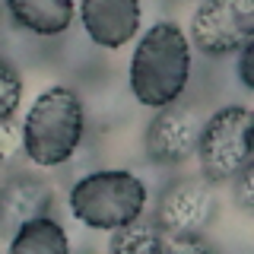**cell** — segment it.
I'll use <instances>...</instances> for the list:
<instances>
[{
  "mask_svg": "<svg viewBox=\"0 0 254 254\" xmlns=\"http://www.w3.org/2000/svg\"><path fill=\"white\" fill-rule=\"evenodd\" d=\"M190 79V45L178 22H156L140 38L130 61V92L140 105L162 108L178 102Z\"/></svg>",
  "mask_w": 254,
  "mask_h": 254,
  "instance_id": "6da1fadb",
  "label": "cell"
},
{
  "mask_svg": "<svg viewBox=\"0 0 254 254\" xmlns=\"http://www.w3.org/2000/svg\"><path fill=\"white\" fill-rule=\"evenodd\" d=\"M22 130L26 159L42 169L64 165L76 156L86 133V111L83 102L67 86H51L32 102Z\"/></svg>",
  "mask_w": 254,
  "mask_h": 254,
  "instance_id": "7a4b0ae2",
  "label": "cell"
},
{
  "mask_svg": "<svg viewBox=\"0 0 254 254\" xmlns=\"http://www.w3.org/2000/svg\"><path fill=\"white\" fill-rule=\"evenodd\" d=\"M146 188L133 172H89L70 188V213L89 229H121L143 216Z\"/></svg>",
  "mask_w": 254,
  "mask_h": 254,
  "instance_id": "3957f363",
  "label": "cell"
},
{
  "mask_svg": "<svg viewBox=\"0 0 254 254\" xmlns=\"http://www.w3.org/2000/svg\"><path fill=\"white\" fill-rule=\"evenodd\" d=\"M251 111L242 105H226L216 115H210L200 127L197 137V162H200V175L213 185H222L242 165L251 162Z\"/></svg>",
  "mask_w": 254,
  "mask_h": 254,
  "instance_id": "277c9868",
  "label": "cell"
},
{
  "mask_svg": "<svg viewBox=\"0 0 254 254\" xmlns=\"http://www.w3.org/2000/svg\"><path fill=\"white\" fill-rule=\"evenodd\" d=\"M254 38V0H200L190 19V42L197 51L222 58Z\"/></svg>",
  "mask_w": 254,
  "mask_h": 254,
  "instance_id": "5b68a950",
  "label": "cell"
},
{
  "mask_svg": "<svg viewBox=\"0 0 254 254\" xmlns=\"http://www.w3.org/2000/svg\"><path fill=\"white\" fill-rule=\"evenodd\" d=\"M219 210V194L216 185L200 178H181L165 188L156 206V226L162 235H178V232H206L210 222L216 219Z\"/></svg>",
  "mask_w": 254,
  "mask_h": 254,
  "instance_id": "8992f818",
  "label": "cell"
},
{
  "mask_svg": "<svg viewBox=\"0 0 254 254\" xmlns=\"http://www.w3.org/2000/svg\"><path fill=\"white\" fill-rule=\"evenodd\" d=\"M203 118L194 105L185 102H169L159 108V115L146 124V156L162 165H181L194 156L197 137H200Z\"/></svg>",
  "mask_w": 254,
  "mask_h": 254,
  "instance_id": "52a82bcc",
  "label": "cell"
},
{
  "mask_svg": "<svg viewBox=\"0 0 254 254\" xmlns=\"http://www.w3.org/2000/svg\"><path fill=\"white\" fill-rule=\"evenodd\" d=\"M54 206V188L51 181L38 178L26 169L10 172L6 178H0V226L16 232L22 222L48 216Z\"/></svg>",
  "mask_w": 254,
  "mask_h": 254,
  "instance_id": "ba28073f",
  "label": "cell"
},
{
  "mask_svg": "<svg viewBox=\"0 0 254 254\" xmlns=\"http://www.w3.org/2000/svg\"><path fill=\"white\" fill-rule=\"evenodd\" d=\"M79 22L99 48H121L140 29V0H79Z\"/></svg>",
  "mask_w": 254,
  "mask_h": 254,
  "instance_id": "9c48e42d",
  "label": "cell"
},
{
  "mask_svg": "<svg viewBox=\"0 0 254 254\" xmlns=\"http://www.w3.org/2000/svg\"><path fill=\"white\" fill-rule=\"evenodd\" d=\"M6 13L22 32L32 35H61L73 22V0H3Z\"/></svg>",
  "mask_w": 254,
  "mask_h": 254,
  "instance_id": "30bf717a",
  "label": "cell"
},
{
  "mask_svg": "<svg viewBox=\"0 0 254 254\" xmlns=\"http://www.w3.org/2000/svg\"><path fill=\"white\" fill-rule=\"evenodd\" d=\"M67 248H70L67 232L51 216H35V219L22 222L13 232V242H10L13 254H64Z\"/></svg>",
  "mask_w": 254,
  "mask_h": 254,
  "instance_id": "8fae6325",
  "label": "cell"
},
{
  "mask_svg": "<svg viewBox=\"0 0 254 254\" xmlns=\"http://www.w3.org/2000/svg\"><path fill=\"white\" fill-rule=\"evenodd\" d=\"M108 251L115 254H156L162 251V229L156 226V219H130L121 229H111Z\"/></svg>",
  "mask_w": 254,
  "mask_h": 254,
  "instance_id": "7c38bea8",
  "label": "cell"
},
{
  "mask_svg": "<svg viewBox=\"0 0 254 254\" xmlns=\"http://www.w3.org/2000/svg\"><path fill=\"white\" fill-rule=\"evenodd\" d=\"M26 165V149H22V130L10 121H0V178L10 172H19Z\"/></svg>",
  "mask_w": 254,
  "mask_h": 254,
  "instance_id": "4fadbf2b",
  "label": "cell"
},
{
  "mask_svg": "<svg viewBox=\"0 0 254 254\" xmlns=\"http://www.w3.org/2000/svg\"><path fill=\"white\" fill-rule=\"evenodd\" d=\"M19 99H22V79H19V70L13 67L10 61L0 58V121H10L19 108Z\"/></svg>",
  "mask_w": 254,
  "mask_h": 254,
  "instance_id": "5bb4252c",
  "label": "cell"
},
{
  "mask_svg": "<svg viewBox=\"0 0 254 254\" xmlns=\"http://www.w3.org/2000/svg\"><path fill=\"white\" fill-rule=\"evenodd\" d=\"M162 251H172V254H203V251H210V242L203 238V232L162 235Z\"/></svg>",
  "mask_w": 254,
  "mask_h": 254,
  "instance_id": "9a60e30c",
  "label": "cell"
},
{
  "mask_svg": "<svg viewBox=\"0 0 254 254\" xmlns=\"http://www.w3.org/2000/svg\"><path fill=\"white\" fill-rule=\"evenodd\" d=\"M232 178H235V203L242 206L245 213H248L251 206H254V194H251V185H254V165H251V162L242 165V169H238Z\"/></svg>",
  "mask_w": 254,
  "mask_h": 254,
  "instance_id": "2e32d148",
  "label": "cell"
},
{
  "mask_svg": "<svg viewBox=\"0 0 254 254\" xmlns=\"http://www.w3.org/2000/svg\"><path fill=\"white\" fill-rule=\"evenodd\" d=\"M238 76H242V86H245V89H251V86H254V73H251V54H254V38H251V42L248 45H242V48H238Z\"/></svg>",
  "mask_w": 254,
  "mask_h": 254,
  "instance_id": "e0dca14e",
  "label": "cell"
},
{
  "mask_svg": "<svg viewBox=\"0 0 254 254\" xmlns=\"http://www.w3.org/2000/svg\"><path fill=\"white\" fill-rule=\"evenodd\" d=\"M172 3H188V0H172Z\"/></svg>",
  "mask_w": 254,
  "mask_h": 254,
  "instance_id": "ac0fdd59",
  "label": "cell"
}]
</instances>
